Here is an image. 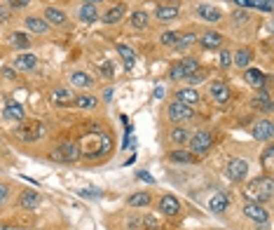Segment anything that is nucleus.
<instances>
[{
	"label": "nucleus",
	"instance_id": "25",
	"mask_svg": "<svg viewBox=\"0 0 274 230\" xmlns=\"http://www.w3.org/2000/svg\"><path fill=\"white\" fill-rule=\"evenodd\" d=\"M124 12H127V8H124L122 3H120V5H113V8L103 15V22H106V24H117L124 17Z\"/></svg>",
	"mask_w": 274,
	"mask_h": 230
},
{
	"label": "nucleus",
	"instance_id": "2",
	"mask_svg": "<svg viewBox=\"0 0 274 230\" xmlns=\"http://www.w3.org/2000/svg\"><path fill=\"white\" fill-rule=\"evenodd\" d=\"M272 190H274V181L272 176L267 174V176H262V179H253L248 186H246L244 195H246V200L248 202H267V200H272Z\"/></svg>",
	"mask_w": 274,
	"mask_h": 230
},
{
	"label": "nucleus",
	"instance_id": "32",
	"mask_svg": "<svg viewBox=\"0 0 274 230\" xmlns=\"http://www.w3.org/2000/svg\"><path fill=\"white\" fill-rule=\"evenodd\" d=\"M251 50H237V54L232 57V64L239 66V68H246V66L251 64Z\"/></svg>",
	"mask_w": 274,
	"mask_h": 230
},
{
	"label": "nucleus",
	"instance_id": "13",
	"mask_svg": "<svg viewBox=\"0 0 274 230\" xmlns=\"http://www.w3.org/2000/svg\"><path fill=\"white\" fill-rule=\"evenodd\" d=\"M50 101L54 103V106H71L73 101H75V94H73L71 89L59 87V89H54V92L50 94Z\"/></svg>",
	"mask_w": 274,
	"mask_h": 230
},
{
	"label": "nucleus",
	"instance_id": "10",
	"mask_svg": "<svg viewBox=\"0 0 274 230\" xmlns=\"http://www.w3.org/2000/svg\"><path fill=\"white\" fill-rule=\"evenodd\" d=\"M253 137L258 139V141H272L274 137V127L269 120H258L255 127H253Z\"/></svg>",
	"mask_w": 274,
	"mask_h": 230
},
{
	"label": "nucleus",
	"instance_id": "45",
	"mask_svg": "<svg viewBox=\"0 0 274 230\" xmlns=\"http://www.w3.org/2000/svg\"><path fill=\"white\" fill-rule=\"evenodd\" d=\"M10 197V186L8 183H0V204H5Z\"/></svg>",
	"mask_w": 274,
	"mask_h": 230
},
{
	"label": "nucleus",
	"instance_id": "49",
	"mask_svg": "<svg viewBox=\"0 0 274 230\" xmlns=\"http://www.w3.org/2000/svg\"><path fill=\"white\" fill-rule=\"evenodd\" d=\"M162 96H164V87L157 85L155 87V99H162Z\"/></svg>",
	"mask_w": 274,
	"mask_h": 230
},
{
	"label": "nucleus",
	"instance_id": "9",
	"mask_svg": "<svg viewBox=\"0 0 274 230\" xmlns=\"http://www.w3.org/2000/svg\"><path fill=\"white\" fill-rule=\"evenodd\" d=\"M244 214L251 218V221L260 223V225H265L269 221V214H267V209H262L260 202H246L244 204Z\"/></svg>",
	"mask_w": 274,
	"mask_h": 230
},
{
	"label": "nucleus",
	"instance_id": "48",
	"mask_svg": "<svg viewBox=\"0 0 274 230\" xmlns=\"http://www.w3.org/2000/svg\"><path fill=\"white\" fill-rule=\"evenodd\" d=\"M260 10H262V12H272V0H265V3L260 5Z\"/></svg>",
	"mask_w": 274,
	"mask_h": 230
},
{
	"label": "nucleus",
	"instance_id": "16",
	"mask_svg": "<svg viewBox=\"0 0 274 230\" xmlns=\"http://www.w3.org/2000/svg\"><path fill=\"white\" fill-rule=\"evenodd\" d=\"M199 45L206 47V50H220V45H223V36L216 33V31H206V33H202V38H199Z\"/></svg>",
	"mask_w": 274,
	"mask_h": 230
},
{
	"label": "nucleus",
	"instance_id": "34",
	"mask_svg": "<svg viewBox=\"0 0 274 230\" xmlns=\"http://www.w3.org/2000/svg\"><path fill=\"white\" fill-rule=\"evenodd\" d=\"M10 43H12V47H17V50H26L31 45V40L26 33H12V36H10Z\"/></svg>",
	"mask_w": 274,
	"mask_h": 230
},
{
	"label": "nucleus",
	"instance_id": "7",
	"mask_svg": "<svg viewBox=\"0 0 274 230\" xmlns=\"http://www.w3.org/2000/svg\"><path fill=\"white\" fill-rule=\"evenodd\" d=\"M225 172H227V179L234 181V183H239V181H244L246 176H248V162H246V160L234 158V160L227 162Z\"/></svg>",
	"mask_w": 274,
	"mask_h": 230
},
{
	"label": "nucleus",
	"instance_id": "30",
	"mask_svg": "<svg viewBox=\"0 0 274 230\" xmlns=\"http://www.w3.org/2000/svg\"><path fill=\"white\" fill-rule=\"evenodd\" d=\"M24 24H26V29H29L31 33H45V31L50 29V24L45 22V19H38V17H29Z\"/></svg>",
	"mask_w": 274,
	"mask_h": 230
},
{
	"label": "nucleus",
	"instance_id": "27",
	"mask_svg": "<svg viewBox=\"0 0 274 230\" xmlns=\"http://www.w3.org/2000/svg\"><path fill=\"white\" fill-rule=\"evenodd\" d=\"M45 22L54 24V26H61V24H66V15L57 8H47L45 10Z\"/></svg>",
	"mask_w": 274,
	"mask_h": 230
},
{
	"label": "nucleus",
	"instance_id": "23",
	"mask_svg": "<svg viewBox=\"0 0 274 230\" xmlns=\"http://www.w3.org/2000/svg\"><path fill=\"white\" fill-rule=\"evenodd\" d=\"M78 17H80V22H85V24H94L96 19H99V10H96V5H92V3H85V5L80 8Z\"/></svg>",
	"mask_w": 274,
	"mask_h": 230
},
{
	"label": "nucleus",
	"instance_id": "41",
	"mask_svg": "<svg viewBox=\"0 0 274 230\" xmlns=\"http://www.w3.org/2000/svg\"><path fill=\"white\" fill-rule=\"evenodd\" d=\"M265 0H234L237 8H260Z\"/></svg>",
	"mask_w": 274,
	"mask_h": 230
},
{
	"label": "nucleus",
	"instance_id": "21",
	"mask_svg": "<svg viewBox=\"0 0 274 230\" xmlns=\"http://www.w3.org/2000/svg\"><path fill=\"white\" fill-rule=\"evenodd\" d=\"M36 66H38L36 54H19L15 59V71H33Z\"/></svg>",
	"mask_w": 274,
	"mask_h": 230
},
{
	"label": "nucleus",
	"instance_id": "18",
	"mask_svg": "<svg viewBox=\"0 0 274 230\" xmlns=\"http://www.w3.org/2000/svg\"><path fill=\"white\" fill-rule=\"evenodd\" d=\"M197 15L202 17V22H209V24H216L223 19V12L218 8H211V5H199V8H197Z\"/></svg>",
	"mask_w": 274,
	"mask_h": 230
},
{
	"label": "nucleus",
	"instance_id": "5",
	"mask_svg": "<svg viewBox=\"0 0 274 230\" xmlns=\"http://www.w3.org/2000/svg\"><path fill=\"white\" fill-rule=\"evenodd\" d=\"M52 158L59 160V162H78L80 160V148H78V144H73V141H64L57 151L52 153Z\"/></svg>",
	"mask_w": 274,
	"mask_h": 230
},
{
	"label": "nucleus",
	"instance_id": "20",
	"mask_svg": "<svg viewBox=\"0 0 274 230\" xmlns=\"http://www.w3.org/2000/svg\"><path fill=\"white\" fill-rule=\"evenodd\" d=\"M227 207H230V197H227L225 193L211 195V200H209V209H211V211H216V214H223Z\"/></svg>",
	"mask_w": 274,
	"mask_h": 230
},
{
	"label": "nucleus",
	"instance_id": "40",
	"mask_svg": "<svg viewBox=\"0 0 274 230\" xmlns=\"http://www.w3.org/2000/svg\"><path fill=\"white\" fill-rule=\"evenodd\" d=\"M141 223H143V225H148V228H152V230H159V228H162V221H159L157 216H145Z\"/></svg>",
	"mask_w": 274,
	"mask_h": 230
},
{
	"label": "nucleus",
	"instance_id": "24",
	"mask_svg": "<svg viewBox=\"0 0 274 230\" xmlns=\"http://www.w3.org/2000/svg\"><path fill=\"white\" fill-rule=\"evenodd\" d=\"M155 17H157L159 22H171V19L178 17V8H176V5H159V8L155 10Z\"/></svg>",
	"mask_w": 274,
	"mask_h": 230
},
{
	"label": "nucleus",
	"instance_id": "38",
	"mask_svg": "<svg viewBox=\"0 0 274 230\" xmlns=\"http://www.w3.org/2000/svg\"><path fill=\"white\" fill-rule=\"evenodd\" d=\"M169 158H171L173 162H192V155H190V153H185V151H173Z\"/></svg>",
	"mask_w": 274,
	"mask_h": 230
},
{
	"label": "nucleus",
	"instance_id": "42",
	"mask_svg": "<svg viewBox=\"0 0 274 230\" xmlns=\"http://www.w3.org/2000/svg\"><path fill=\"white\" fill-rule=\"evenodd\" d=\"M190 82V85H199V82H204V80H206V73L204 71H197V73H192V75H190V78H185Z\"/></svg>",
	"mask_w": 274,
	"mask_h": 230
},
{
	"label": "nucleus",
	"instance_id": "52",
	"mask_svg": "<svg viewBox=\"0 0 274 230\" xmlns=\"http://www.w3.org/2000/svg\"><path fill=\"white\" fill-rule=\"evenodd\" d=\"M103 99H106V101L113 99V89H106V92H103Z\"/></svg>",
	"mask_w": 274,
	"mask_h": 230
},
{
	"label": "nucleus",
	"instance_id": "26",
	"mask_svg": "<svg viewBox=\"0 0 274 230\" xmlns=\"http://www.w3.org/2000/svg\"><path fill=\"white\" fill-rule=\"evenodd\" d=\"M71 85L87 89V87L94 85V78H92V75H87V73H82V71H75V73L71 75Z\"/></svg>",
	"mask_w": 274,
	"mask_h": 230
},
{
	"label": "nucleus",
	"instance_id": "36",
	"mask_svg": "<svg viewBox=\"0 0 274 230\" xmlns=\"http://www.w3.org/2000/svg\"><path fill=\"white\" fill-rule=\"evenodd\" d=\"M262 167H265L267 174L274 169V148H272V146H267L265 153H262Z\"/></svg>",
	"mask_w": 274,
	"mask_h": 230
},
{
	"label": "nucleus",
	"instance_id": "55",
	"mask_svg": "<svg viewBox=\"0 0 274 230\" xmlns=\"http://www.w3.org/2000/svg\"><path fill=\"white\" fill-rule=\"evenodd\" d=\"M85 3H92V5H96V3H103V0H85Z\"/></svg>",
	"mask_w": 274,
	"mask_h": 230
},
{
	"label": "nucleus",
	"instance_id": "43",
	"mask_svg": "<svg viewBox=\"0 0 274 230\" xmlns=\"http://www.w3.org/2000/svg\"><path fill=\"white\" fill-rule=\"evenodd\" d=\"M218 64H220V68H227V66H232V54H230V52L220 50V59H218Z\"/></svg>",
	"mask_w": 274,
	"mask_h": 230
},
{
	"label": "nucleus",
	"instance_id": "14",
	"mask_svg": "<svg viewBox=\"0 0 274 230\" xmlns=\"http://www.w3.org/2000/svg\"><path fill=\"white\" fill-rule=\"evenodd\" d=\"M3 118L10 120V123H24V108L15 101H8L5 103V110H3Z\"/></svg>",
	"mask_w": 274,
	"mask_h": 230
},
{
	"label": "nucleus",
	"instance_id": "17",
	"mask_svg": "<svg viewBox=\"0 0 274 230\" xmlns=\"http://www.w3.org/2000/svg\"><path fill=\"white\" fill-rule=\"evenodd\" d=\"M38 204H40V193L38 190H24L22 197H19V207L26 209V211H33Z\"/></svg>",
	"mask_w": 274,
	"mask_h": 230
},
{
	"label": "nucleus",
	"instance_id": "12",
	"mask_svg": "<svg viewBox=\"0 0 274 230\" xmlns=\"http://www.w3.org/2000/svg\"><path fill=\"white\" fill-rule=\"evenodd\" d=\"M209 94L213 96V101H216V103H227V101H230V96H232L230 87L225 85V82H213V85L209 87Z\"/></svg>",
	"mask_w": 274,
	"mask_h": 230
},
{
	"label": "nucleus",
	"instance_id": "33",
	"mask_svg": "<svg viewBox=\"0 0 274 230\" xmlns=\"http://www.w3.org/2000/svg\"><path fill=\"white\" fill-rule=\"evenodd\" d=\"M171 141L173 144H188L190 141V132L185 130V127H173L171 130Z\"/></svg>",
	"mask_w": 274,
	"mask_h": 230
},
{
	"label": "nucleus",
	"instance_id": "44",
	"mask_svg": "<svg viewBox=\"0 0 274 230\" xmlns=\"http://www.w3.org/2000/svg\"><path fill=\"white\" fill-rule=\"evenodd\" d=\"M29 3H31V0H8V8L10 10H24Z\"/></svg>",
	"mask_w": 274,
	"mask_h": 230
},
{
	"label": "nucleus",
	"instance_id": "39",
	"mask_svg": "<svg viewBox=\"0 0 274 230\" xmlns=\"http://www.w3.org/2000/svg\"><path fill=\"white\" fill-rule=\"evenodd\" d=\"M197 40L195 33H185V36H180L178 38V43H176V47H188V45H192Z\"/></svg>",
	"mask_w": 274,
	"mask_h": 230
},
{
	"label": "nucleus",
	"instance_id": "19",
	"mask_svg": "<svg viewBox=\"0 0 274 230\" xmlns=\"http://www.w3.org/2000/svg\"><path fill=\"white\" fill-rule=\"evenodd\" d=\"M117 54H120V59L124 61V68H127V71H131V68H134V64H136V52L131 50L129 45L117 43Z\"/></svg>",
	"mask_w": 274,
	"mask_h": 230
},
{
	"label": "nucleus",
	"instance_id": "37",
	"mask_svg": "<svg viewBox=\"0 0 274 230\" xmlns=\"http://www.w3.org/2000/svg\"><path fill=\"white\" fill-rule=\"evenodd\" d=\"M178 33H173V31H169V33H162L159 36V43L166 45V47H176V43H178Z\"/></svg>",
	"mask_w": 274,
	"mask_h": 230
},
{
	"label": "nucleus",
	"instance_id": "29",
	"mask_svg": "<svg viewBox=\"0 0 274 230\" xmlns=\"http://www.w3.org/2000/svg\"><path fill=\"white\" fill-rule=\"evenodd\" d=\"M253 106L260 108V110H265V113H269V110H272V96L267 92H262V89H258V96L253 99Z\"/></svg>",
	"mask_w": 274,
	"mask_h": 230
},
{
	"label": "nucleus",
	"instance_id": "4",
	"mask_svg": "<svg viewBox=\"0 0 274 230\" xmlns=\"http://www.w3.org/2000/svg\"><path fill=\"white\" fill-rule=\"evenodd\" d=\"M199 71V61L192 57L188 59H180L176 66H171V71H169V78L171 80H183V78H190L192 73Z\"/></svg>",
	"mask_w": 274,
	"mask_h": 230
},
{
	"label": "nucleus",
	"instance_id": "47",
	"mask_svg": "<svg viewBox=\"0 0 274 230\" xmlns=\"http://www.w3.org/2000/svg\"><path fill=\"white\" fill-rule=\"evenodd\" d=\"M10 19V8H0V22H8Z\"/></svg>",
	"mask_w": 274,
	"mask_h": 230
},
{
	"label": "nucleus",
	"instance_id": "35",
	"mask_svg": "<svg viewBox=\"0 0 274 230\" xmlns=\"http://www.w3.org/2000/svg\"><path fill=\"white\" fill-rule=\"evenodd\" d=\"M131 26H134V29H145V26H148V12H143V10H138V12H134V15H131Z\"/></svg>",
	"mask_w": 274,
	"mask_h": 230
},
{
	"label": "nucleus",
	"instance_id": "15",
	"mask_svg": "<svg viewBox=\"0 0 274 230\" xmlns=\"http://www.w3.org/2000/svg\"><path fill=\"white\" fill-rule=\"evenodd\" d=\"M159 211L164 216H176L180 211V202L173 197V195H164L162 200H159Z\"/></svg>",
	"mask_w": 274,
	"mask_h": 230
},
{
	"label": "nucleus",
	"instance_id": "54",
	"mask_svg": "<svg viewBox=\"0 0 274 230\" xmlns=\"http://www.w3.org/2000/svg\"><path fill=\"white\" fill-rule=\"evenodd\" d=\"M234 19H237V22H239V19H241V22H246V12H237V15H234Z\"/></svg>",
	"mask_w": 274,
	"mask_h": 230
},
{
	"label": "nucleus",
	"instance_id": "53",
	"mask_svg": "<svg viewBox=\"0 0 274 230\" xmlns=\"http://www.w3.org/2000/svg\"><path fill=\"white\" fill-rule=\"evenodd\" d=\"M0 230H17L15 225H10V223H0Z\"/></svg>",
	"mask_w": 274,
	"mask_h": 230
},
{
	"label": "nucleus",
	"instance_id": "31",
	"mask_svg": "<svg viewBox=\"0 0 274 230\" xmlns=\"http://www.w3.org/2000/svg\"><path fill=\"white\" fill-rule=\"evenodd\" d=\"M73 103H75L78 108H85V110L89 108V110H92V108H96L99 101H96V96H92V94H80V96H75Z\"/></svg>",
	"mask_w": 274,
	"mask_h": 230
},
{
	"label": "nucleus",
	"instance_id": "22",
	"mask_svg": "<svg viewBox=\"0 0 274 230\" xmlns=\"http://www.w3.org/2000/svg\"><path fill=\"white\" fill-rule=\"evenodd\" d=\"M176 96H178L176 101L185 103V106H197V103H199V94H197V89H192V87L178 89V92H176Z\"/></svg>",
	"mask_w": 274,
	"mask_h": 230
},
{
	"label": "nucleus",
	"instance_id": "11",
	"mask_svg": "<svg viewBox=\"0 0 274 230\" xmlns=\"http://www.w3.org/2000/svg\"><path fill=\"white\" fill-rule=\"evenodd\" d=\"M244 80H246V85L255 87V89H262V87L267 85V75L260 71V68H248V71L244 73Z\"/></svg>",
	"mask_w": 274,
	"mask_h": 230
},
{
	"label": "nucleus",
	"instance_id": "1",
	"mask_svg": "<svg viewBox=\"0 0 274 230\" xmlns=\"http://www.w3.org/2000/svg\"><path fill=\"white\" fill-rule=\"evenodd\" d=\"M80 158H87V160H99L103 158L106 153H110L113 144H110V137L101 130H94V132H87L85 137L80 139Z\"/></svg>",
	"mask_w": 274,
	"mask_h": 230
},
{
	"label": "nucleus",
	"instance_id": "6",
	"mask_svg": "<svg viewBox=\"0 0 274 230\" xmlns=\"http://www.w3.org/2000/svg\"><path fill=\"white\" fill-rule=\"evenodd\" d=\"M211 146H213V134H211V132H197L195 137L190 139V151L195 153V155L209 153Z\"/></svg>",
	"mask_w": 274,
	"mask_h": 230
},
{
	"label": "nucleus",
	"instance_id": "50",
	"mask_svg": "<svg viewBox=\"0 0 274 230\" xmlns=\"http://www.w3.org/2000/svg\"><path fill=\"white\" fill-rule=\"evenodd\" d=\"M101 71H103V75H108V78H110V75H113V66H110V64H103Z\"/></svg>",
	"mask_w": 274,
	"mask_h": 230
},
{
	"label": "nucleus",
	"instance_id": "3",
	"mask_svg": "<svg viewBox=\"0 0 274 230\" xmlns=\"http://www.w3.org/2000/svg\"><path fill=\"white\" fill-rule=\"evenodd\" d=\"M17 139L24 141V144H31V141H38V139L45 134V127L43 123H19L17 127Z\"/></svg>",
	"mask_w": 274,
	"mask_h": 230
},
{
	"label": "nucleus",
	"instance_id": "51",
	"mask_svg": "<svg viewBox=\"0 0 274 230\" xmlns=\"http://www.w3.org/2000/svg\"><path fill=\"white\" fill-rule=\"evenodd\" d=\"M80 195H82V197H99L101 193H92V190H80Z\"/></svg>",
	"mask_w": 274,
	"mask_h": 230
},
{
	"label": "nucleus",
	"instance_id": "28",
	"mask_svg": "<svg viewBox=\"0 0 274 230\" xmlns=\"http://www.w3.org/2000/svg\"><path fill=\"white\" fill-rule=\"evenodd\" d=\"M127 204H129V207H148V204H150V195L145 193V190L131 193L129 197H127Z\"/></svg>",
	"mask_w": 274,
	"mask_h": 230
},
{
	"label": "nucleus",
	"instance_id": "8",
	"mask_svg": "<svg viewBox=\"0 0 274 230\" xmlns=\"http://www.w3.org/2000/svg\"><path fill=\"white\" fill-rule=\"evenodd\" d=\"M192 115H195L192 113V106H185L180 101H173L171 106H169V120L171 123H188Z\"/></svg>",
	"mask_w": 274,
	"mask_h": 230
},
{
	"label": "nucleus",
	"instance_id": "46",
	"mask_svg": "<svg viewBox=\"0 0 274 230\" xmlns=\"http://www.w3.org/2000/svg\"><path fill=\"white\" fill-rule=\"evenodd\" d=\"M3 75H5V78H17V73L12 66H5V68H3Z\"/></svg>",
	"mask_w": 274,
	"mask_h": 230
}]
</instances>
